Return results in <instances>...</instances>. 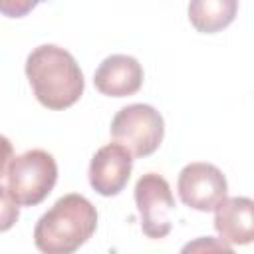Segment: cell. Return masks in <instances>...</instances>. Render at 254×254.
<instances>
[{"label": "cell", "instance_id": "obj_1", "mask_svg": "<svg viewBox=\"0 0 254 254\" xmlns=\"http://www.w3.org/2000/svg\"><path fill=\"white\" fill-rule=\"evenodd\" d=\"M26 77L36 99L54 111L71 107L85 87L75 58L56 44H42L28 54Z\"/></svg>", "mask_w": 254, "mask_h": 254}, {"label": "cell", "instance_id": "obj_2", "mask_svg": "<svg viewBox=\"0 0 254 254\" xmlns=\"http://www.w3.org/2000/svg\"><path fill=\"white\" fill-rule=\"evenodd\" d=\"M97 228V210L81 194L69 192L40 216L34 244L42 254H73Z\"/></svg>", "mask_w": 254, "mask_h": 254}, {"label": "cell", "instance_id": "obj_3", "mask_svg": "<svg viewBox=\"0 0 254 254\" xmlns=\"http://www.w3.org/2000/svg\"><path fill=\"white\" fill-rule=\"evenodd\" d=\"M58 181L56 159L44 149H30L22 155L4 159L0 190L16 206L40 204Z\"/></svg>", "mask_w": 254, "mask_h": 254}, {"label": "cell", "instance_id": "obj_4", "mask_svg": "<svg viewBox=\"0 0 254 254\" xmlns=\"http://www.w3.org/2000/svg\"><path fill=\"white\" fill-rule=\"evenodd\" d=\"M115 143L131 151L133 157H149L163 143V115L147 103H131L121 107L109 127Z\"/></svg>", "mask_w": 254, "mask_h": 254}, {"label": "cell", "instance_id": "obj_5", "mask_svg": "<svg viewBox=\"0 0 254 254\" xmlns=\"http://www.w3.org/2000/svg\"><path fill=\"white\" fill-rule=\"evenodd\" d=\"M135 204L141 228L149 238H165L171 232L175 196L165 177L157 173L143 175L135 185Z\"/></svg>", "mask_w": 254, "mask_h": 254}, {"label": "cell", "instance_id": "obj_6", "mask_svg": "<svg viewBox=\"0 0 254 254\" xmlns=\"http://www.w3.org/2000/svg\"><path fill=\"white\" fill-rule=\"evenodd\" d=\"M177 190L181 200L200 212L216 210L226 198L228 183L222 171L212 163H189L179 173Z\"/></svg>", "mask_w": 254, "mask_h": 254}, {"label": "cell", "instance_id": "obj_7", "mask_svg": "<svg viewBox=\"0 0 254 254\" xmlns=\"http://www.w3.org/2000/svg\"><path fill=\"white\" fill-rule=\"evenodd\" d=\"M133 169V155L119 143L103 145L89 163V185L101 196H115L119 194Z\"/></svg>", "mask_w": 254, "mask_h": 254}, {"label": "cell", "instance_id": "obj_8", "mask_svg": "<svg viewBox=\"0 0 254 254\" xmlns=\"http://www.w3.org/2000/svg\"><path fill=\"white\" fill-rule=\"evenodd\" d=\"M93 83L99 93L109 97H127L141 89L143 67L127 54L107 56L93 73Z\"/></svg>", "mask_w": 254, "mask_h": 254}, {"label": "cell", "instance_id": "obj_9", "mask_svg": "<svg viewBox=\"0 0 254 254\" xmlns=\"http://www.w3.org/2000/svg\"><path fill=\"white\" fill-rule=\"evenodd\" d=\"M214 228L226 244L254 242V200L248 196L224 198L214 210Z\"/></svg>", "mask_w": 254, "mask_h": 254}, {"label": "cell", "instance_id": "obj_10", "mask_svg": "<svg viewBox=\"0 0 254 254\" xmlns=\"http://www.w3.org/2000/svg\"><path fill=\"white\" fill-rule=\"evenodd\" d=\"M236 12V0H194L189 4V20L202 34H214L226 28Z\"/></svg>", "mask_w": 254, "mask_h": 254}, {"label": "cell", "instance_id": "obj_11", "mask_svg": "<svg viewBox=\"0 0 254 254\" xmlns=\"http://www.w3.org/2000/svg\"><path fill=\"white\" fill-rule=\"evenodd\" d=\"M179 254H236L224 240L214 236H198L187 242Z\"/></svg>", "mask_w": 254, "mask_h": 254}]
</instances>
